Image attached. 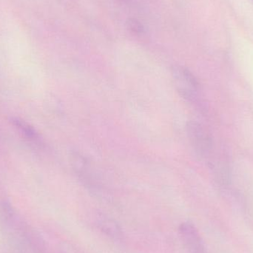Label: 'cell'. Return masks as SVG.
Wrapping results in <instances>:
<instances>
[{
  "mask_svg": "<svg viewBox=\"0 0 253 253\" xmlns=\"http://www.w3.org/2000/svg\"><path fill=\"white\" fill-rule=\"evenodd\" d=\"M178 230L189 253H208L203 240L193 223L190 221L182 223Z\"/></svg>",
  "mask_w": 253,
  "mask_h": 253,
  "instance_id": "3",
  "label": "cell"
},
{
  "mask_svg": "<svg viewBox=\"0 0 253 253\" xmlns=\"http://www.w3.org/2000/svg\"><path fill=\"white\" fill-rule=\"evenodd\" d=\"M10 121L25 141L34 146H41L42 144L41 138L34 126L28 124L25 120L17 117H13Z\"/></svg>",
  "mask_w": 253,
  "mask_h": 253,
  "instance_id": "4",
  "label": "cell"
},
{
  "mask_svg": "<svg viewBox=\"0 0 253 253\" xmlns=\"http://www.w3.org/2000/svg\"><path fill=\"white\" fill-rule=\"evenodd\" d=\"M13 209L10 204L6 202H0V218L5 220L10 218L13 215Z\"/></svg>",
  "mask_w": 253,
  "mask_h": 253,
  "instance_id": "6",
  "label": "cell"
},
{
  "mask_svg": "<svg viewBox=\"0 0 253 253\" xmlns=\"http://www.w3.org/2000/svg\"><path fill=\"white\" fill-rule=\"evenodd\" d=\"M172 75L181 96L190 102L196 100L199 94V84L195 76L188 69L180 65L172 67Z\"/></svg>",
  "mask_w": 253,
  "mask_h": 253,
  "instance_id": "2",
  "label": "cell"
},
{
  "mask_svg": "<svg viewBox=\"0 0 253 253\" xmlns=\"http://www.w3.org/2000/svg\"><path fill=\"white\" fill-rule=\"evenodd\" d=\"M251 1H253V0H251Z\"/></svg>",
  "mask_w": 253,
  "mask_h": 253,
  "instance_id": "8",
  "label": "cell"
},
{
  "mask_svg": "<svg viewBox=\"0 0 253 253\" xmlns=\"http://www.w3.org/2000/svg\"><path fill=\"white\" fill-rule=\"evenodd\" d=\"M128 25H129V29L135 34H140L144 32V27L138 21L135 20V19L129 20Z\"/></svg>",
  "mask_w": 253,
  "mask_h": 253,
  "instance_id": "7",
  "label": "cell"
},
{
  "mask_svg": "<svg viewBox=\"0 0 253 253\" xmlns=\"http://www.w3.org/2000/svg\"><path fill=\"white\" fill-rule=\"evenodd\" d=\"M101 226H102V230L104 231L108 232V235H111L114 237L119 236L120 234V230L114 222L109 221H102Z\"/></svg>",
  "mask_w": 253,
  "mask_h": 253,
  "instance_id": "5",
  "label": "cell"
},
{
  "mask_svg": "<svg viewBox=\"0 0 253 253\" xmlns=\"http://www.w3.org/2000/svg\"><path fill=\"white\" fill-rule=\"evenodd\" d=\"M187 135L196 154L202 159L210 157L213 150V142L209 132L196 122L187 123Z\"/></svg>",
  "mask_w": 253,
  "mask_h": 253,
  "instance_id": "1",
  "label": "cell"
}]
</instances>
